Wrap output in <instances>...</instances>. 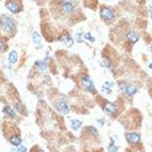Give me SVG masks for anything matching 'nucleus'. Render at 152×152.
I'll use <instances>...</instances> for the list:
<instances>
[{
  "mask_svg": "<svg viewBox=\"0 0 152 152\" xmlns=\"http://www.w3.org/2000/svg\"><path fill=\"white\" fill-rule=\"evenodd\" d=\"M103 110L107 115L112 117V118H115L117 114H118V105L114 103H110V102H105L103 105Z\"/></svg>",
  "mask_w": 152,
  "mask_h": 152,
  "instance_id": "obj_5",
  "label": "nucleus"
},
{
  "mask_svg": "<svg viewBox=\"0 0 152 152\" xmlns=\"http://www.w3.org/2000/svg\"><path fill=\"white\" fill-rule=\"evenodd\" d=\"M75 39H76V42H77V43H83L84 42V34L83 33H76V37H75Z\"/></svg>",
  "mask_w": 152,
  "mask_h": 152,
  "instance_id": "obj_22",
  "label": "nucleus"
},
{
  "mask_svg": "<svg viewBox=\"0 0 152 152\" xmlns=\"http://www.w3.org/2000/svg\"><path fill=\"white\" fill-rule=\"evenodd\" d=\"M148 67H150V69H152V64H150V65H148Z\"/></svg>",
  "mask_w": 152,
  "mask_h": 152,
  "instance_id": "obj_28",
  "label": "nucleus"
},
{
  "mask_svg": "<svg viewBox=\"0 0 152 152\" xmlns=\"http://www.w3.org/2000/svg\"><path fill=\"white\" fill-rule=\"evenodd\" d=\"M0 29L4 33H7L9 37H12L14 34V32L17 31V23L10 17L0 15Z\"/></svg>",
  "mask_w": 152,
  "mask_h": 152,
  "instance_id": "obj_1",
  "label": "nucleus"
},
{
  "mask_svg": "<svg viewBox=\"0 0 152 152\" xmlns=\"http://www.w3.org/2000/svg\"><path fill=\"white\" fill-rule=\"evenodd\" d=\"M151 53H152V46H151Z\"/></svg>",
  "mask_w": 152,
  "mask_h": 152,
  "instance_id": "obj_29",
  "label": "nucleus"
},
{
  "mask_svg": "<svg viewBox=\"0 0 152 152\" xmlns=\"http://www.w3.org/2000/svg\"><path fill=\"white\" fill-rule=\"evenodd\" d=\"M58 8H60L61 13H62L64 15H67V17H72L76 13V5L72 1H70V0H60Z\"/></svg>",
  "mask_w": 152,
  "mask_h": 152,
  "instance_id": "obj_2",
  "label": "nucleus"
},
{
  "mask_svg": "<svg viewBox=\"0 0 152 152\" xmlns=\"http://www.w3.org/2000/svg\"><path fill=\"white\" fill-rule=\"evenodd\" d=\"M9 142H10V145L18 147V146L22 145V138L19 134H13V136L9 137Z\"/></svg>",
  "mask_w": 152,
  "mask_h": 152,
  "instance_id": "obj_13",
  "label": "nucleus"
},
{
  "mask_svg": "<svg viewBox=\"0 0 152 152\" xmlns=\"http://www.w3.org/2000/svg\"><path fill=\"white\" fill-rule=\"evenodd\" d=\"M33 152H45V151H43V150H41V148H37V150H34Z\"/></svg>",
  "mask_w": 152,
  "mask_h": 152,
  "instance_id": "obj_27",
  "label": "nucleus"
},
{
  "mask_svg": "<svg viewBox=\"0 0 152 152\" xmlns=\"http://www.w3.org/2000/svg\"><path fill=\"white\" fill-rule=\"evenodd\" d=\"M34 66H37L42 72H47V65H46L45 61H37V62L34 64Z\"/></svg>",
  "mask_w": 152,
  "mask_h": 152,
  "instance_id": "obj_18",
  "label": "nucleus"
},
{
  "mask_svg": "<svg viewBox=\"0 0 152 152\" xmlns=\"http://www.w3.org/2000/svg\"><path fill=\"white\" fill-rule=\"evenodd\" d=\"M112 86H113L112 83H104L103 86H102V91L107 93V94H110L112 93Z\"/></svg>",
  "mask_w": 152,
  "mask_h": 152,
  "instance_id": "obj_17",
  "label": "nucleus"
},
{
  "mask_svg": "<svg viewBox=\"0 0 152 152\" xmlns=\"http://www.w3.org/2000/svg\"><path fill=\"white\" fill-rule=\"evenodd\" d=\"M98 123H99L100 126H104V121H103V119H99V121H98Z\"/></svg>",
  "mask_w": 152,
  "mask_h": 152,
  "instance_id": "obj_26",
  "label": "nucleus"
},
{
  "mask_svg": "<svg viewBox=\"0 0 152 152\" xmlns=\"http://www.w3.org/2000/svg\"><path fill=\"white\" fill-rule=\"evenodd\" d=\"M18 60H19L18 52L17 51H12L10 53H9V62H10V64H17Z\"/></svg>",
  "mask_w": 152,
  "mask_h": 152,
  "instance_id": "obj_15",
  "label": "nucleus"
},
{
  "mask_svg": "<svg viewBox=\"0 0 152 152\" xmlns=\"http://www.w3.org/2000/svg\"><path fill=\"white\" fill-rule=\"evenodd\" d=\"M80 85H81L83 89L86 90L88 93H95V91H96V90H95L93 80L90 79L89 75H83L81 77H80Z\"/></svg>",
  "mask_w": 152,
  "mask_h": 152,
  "instance_id": "obj_4",
  "label": "nucleus"
},
{
  "mask_svg": "<svg viewBox=\"0 0 152 152\" xmlns=\"http://www.w3.org/2000/svg\"><path fill=\"white\" fill-rule=\"evenodd\" d=\"M108 151L109 152H117L118 151V147L114 145V141L113 140H110V145H109V147H108Z\"/></svg>",
  "mask_w": 152,
  "mask_h": 152,
  "instance_id": "obj_21",
  "label": "nucleus"
},
{
  "mask_svg": "<svg viewBox=\"0 0 152 152\" xmlns=\"http://www.w3.org/2000/svg\"><path fill=\"white\" fill-rule=\"evenodd\" d=\"M34 1H36V0H34Z\"/></svg>",
  "mask_w": 152,
  "mask_h": 152,
  "instance_id": "obj_30",
  "label": "nucleus"
},
{
  "mask_svg": "<svg viewBox=\"0 0 152 152\" xmlns=\"http://www.w3.org/2000/svg\"><path fill=\"white\" fill-rule=\"evenodd\" d=\"M3 113L9 118H15V110H14L12 107H9V105H5L3 108Z\"/></svg>",
  "mask_w": 152,
  "mask_h": 152,
  "instance_id": "obj_14",
  "label": "nucleus"
},
{
  "mask_svg": "<svg viewBox=\"0 0 152 152\" xmlns=\"http://www.w3.org/2000/svg\"><path fill=\"white\" fill-rule=\"evenodd\" d=\"M17 152H27V148H26V147L24 146H18L17 147Z\"/></svg>",
  "mask_w": 152,
  "mask_h": 152,
  "instance_id": "obj_24",
  "label": "nucleus"
},
{
  "mask_svg": "<svg viewBox=\"0 0 152 152\" xmlns=\"http://www.w3.org/2000/svg\"><path fill=\"white\" fill-rule=\"evenodd\" d=\"M70 127L72 131H80L83 127V122L80 119H70Z\"/></svg>",
  "mask_w": 152,
  "mask_h": 152,
  "instance_id": "obj_12",
  "label": "nucleus"
},
{
  "mask_svg": "<svg viewBox=\"0 0 152 152\" xmlns=\"http://www.w3.org/2000/svg\"><path fill=\"white\" fill-rule=\"evenodd\" d=\"M7 48V45H5V42H4L3 38H0V52H3L4 50Z\"/></svg>",
  "mask_w": 152,
  "mask_h": 152,
  "instance_id": "obj_23",
  "label": "nucleus"
},
{
  "mask_svg": "<svg viewBox=\"0 0 152 152\" xmlns=\"http://www.w3.org/2000/svg\"><path fill=\"white\" fill-rule=\"evenodd\" d=\"M55 109H56L57 112H60L61 114H69L70 113L69 104L66 103L65 100H57L55 103Z\"/></svg>",
  "mask_w": 152,
  "mask_h": 152,
  "instance_id": "obj_8",
  "label": "nucleus"
},
{
  "mask_svg": "<svg viewBox=\"0 0 152 152\" xmlns=\"http://www.w3.org/2000/svg\"><path fill=\"white\" fill-rule=\"evenodd\" d=\"M126 39L129 42L131 45H134V43L138 42L140 36H138V33H137V32H134L133 29H129V31L126 32Z\"/></svg>",
  "mask_w": 152,
  "mask_h": 152,
  "instance_id": "obj_10",
  "label": "nucleus"
},
{
  "mask_svg": "<svg viewBox=\"0 0 152 152\" xmlns=\"http://www.w3.org/2000/svg\"><path fill=\"white\" fill-rule=\"evenodd\" d=\"M148 13H150V17L152 19V7H148Z\"/></svg>",
  "mask_w": 152,
  "mask_h": 152,
  "instance_id": "obj_25",
  "label": "nucleus"
},
{
  "mask_svg": "<svg viewBox=\"0 0 152 152\" xmlns=\"http://www.w3.org/2000/svg\"><path fill=\"white\" fill-rule=\"evenodd\" d=\"M32 39H33V42L37 45V47L38 48H41V36L38 34L37 32H33L32 33Z\"/></svg>",
  "mask_w": 152,
  "mask_h": 152,
  "instance_id": "obj_16",
  "label": "nucleus"
},
{
  "mask_svg": "<svg viewBox=\"0 0 152 152\" xmlns=\"http://www.w3.org/2000/svg\"><path fill=\"white\" fill-rule=\"evenodd\" d=\"M5 7L8 10L13 14H18L22 12V3L19 1V0H7Z\"/></svg>",
  "mask_w": 152,
  "mask_h": 152,
  "instance_id": "obj_6",
  "label": "nucleus"
},
{
  "mask_svg": "<svg viewBox=\"0 0 152 152\" xmlns=\"http://www.w3.org/2000/svg\"><path fill=\"white\" fill-rule=\"evenodd\" d=\"M84 39H88L89 42H91V43H94V42H95V37H93L91 33L86 32V33H84Z\"/></svg>",
  "mask_w": 152,
  "mask_h": 152,
  "instance_id": "obj_20",
  "label": "nucleus"
},
{
  "mask_svg": "<svg viewBox=\"0 0 152 152\" xmlns=\"http://www.w3.org/2000/svg\"><path fill=\"white\" fill-rule=\"evenodd\" d=\"M99 15H100V18L105 23H110L115 19V12H114L112 8L107 7V5H102L100 12H99Z\"/></svg>",
  "mask_w": 152,
  "mask_h": 152,
  "instance_id": "obj_3",
  "label": "nucleus"
},
{
  "mask_svg": "<svg viewBox=\"0 0 152 152\" xmlns=\"http://www.w3.org/2000/svg\"><path fill=\"white\" fill-rule=\"evenodd\" d=\"M126 140L128 141V143L133 146V145L140 143L141 137H140L138 133H136V132H127L126 133Z\"/></svg>",
  "mask_w": 152,
  "mask_h": 152,
  "instance_id": "obj_9",
  "label": "nucleus"
},
{
  "mask_svg": "<svg viewBox=\"0 0 152 152\" xmlns=\"http://www.w3.org/2000/svg\"><path fill=\"white\" fill-rule=\"evenodd\" d=\"M100 65L103 66V67H105V69H110V67H112L110 60L107 58V57H103V58L100 60Z\"/></svg>",
  "mask_w": 152,
  "mask_h": 152,
  "instance_id": "obj_19",
  "label": "nucleus"
},
{
  "mask_svg": "<svg viewBox=\"0 0 152 152\" xmlns=\"http://www.w3.org/2000/svg\"><path fill=\"white\" fill-rule=\"evenodd\" d=\"M60 42L62 45H65V46H67V47H71L74 45V39H72V37L70 36V33H62V34L60 36Z\"/></svg>",
  "mask_w": 152,
  "mask_h": 152,
  "instance_id": "obj_11",
  "label": "nucleus"
},
{
  "mask_svg": "<svg viewBox=\"0 0 152 152\" xmlns=\"http://www.w3.org/2000/svg\"><path fill=\"white\" fill-rule=\"evenodd\" d=\"M118 85H119V89L126 95H128V96H133L134 94H137V88L134 86V85L127 84L124 81H119V83H118Z\"/></svg>",
  "mask_w": 152,
  "mask_h": 152,
  "instance_id": "obj_7",
  "label": "nucleus"
}]
</instances>
